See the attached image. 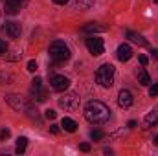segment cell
Listing matches in <instances>:
<instances>
[{
	"label": "cell",
	"instance_id": "obj_1",
	"mask_svg": "<svg viewBox=\"0 0 158 156\" xmlns=\"http://www.w3.org/2000/svg\"><path fill=\"white\" fill-rule=\"evenodd\" d=\"M85 117L94 125H103L110 117V109L101 101H88L85 107Z\"/></svg>",
	"mask_w": 158,
	"mask_h": 156
},
{
	"label": "cell",
	"instance_id": "obj_2",
	"mask_svg": "<svg viewBox=\"0 0 158 156\" xmlns=\"http://www.w3.org/2000/svg\"><path fill=\"white\" fill-rule=\"evenodd\" d=\"M48 53H50L52 63H55V64L66 63V61L70 59V50H68V46H66L63 40H55V42H52Z\"/></svg>",
	"mask_w": 158,
	"mask_h": 156
},
{
	"label": "cell",
	"instance_id": "obj_3",
	"mask_svg": "<svg viewBox=\"0 0 158 156\" xmlns=\"http://www.w3.org/2000/svg\"><path fill=\"white\" fill-rule=\"evenodd\" d=\"M114 72H116V70H114L112 64H109V63L101 64V66L98 68V72H96V81H98V84L103 86V88H110L112 83H114Z\"/></svg>",
	"mask_w": 158,
	"mask_h": 156
},
{
	"label": "cell",
	"instance_id": "obj_4",
	"mask_svg": "<svg viewBox=\"0 0 158 156\" xmlns=\"http://www.w3.org/2000/svg\"><path fill=\"white\" fill-rule=\"evenodd\" d=\"M79 105H81V97L76 92H64L59 97V107L64 110H76V109H79Z\"/></svg>",
	"mask_w": 158,
	"mask_h": 156
},
{
	"label": "cell",
	"instance_id": "obj_5",
	"mask_svg": "<svg viewBox=\"0 0 158 156\" xmlns=\"http://www.w3.org/2000/svg\"><path fill=\"white\" fill-rule=\"evenodd\" d=\"M6 103H7L11 109H15L17 112H24V114L33 107L30 101H26L24 97H20V96H17V94H9V96H6Z\"/></svg>",
	"mask_w": 158,
	"mask_h": 156
},
{
	"label": "cell",
	"instance_id": "obj_6",
	"mask_svg": "<svg viewBox=\"0 0 158 156\" xmlns=\"http://www.w3.org/2000/svg\"><path fill=\"white\" fill-rule=\"evenodd\" d=\"M86 48H88V51H90L94 57L101 55L103 50H105L103 39H99V37H88V39H86Z\"/></svg>",
	"mask_w": 158,
	"mask_h": 156
},
{
	"label": "cell",
	"instance_id": "obj_7",
	"mask_svg": "<svg viewBox=\"0 0 158 156\" xmlns=\"http://www.w3.org/2000/svg\"><path fill=\"white\" fill-rule=\"evenodd\" d=\"M50 86L55 92H66V88L70 86V79L64 76H52L50 77Z\"/></svg>",
	"mask_w": 158,
	"mask_h": 156
},
{
	"label": "cell",
	"instance_id": "obj_8",
	"mask_svg": "<svg viewBox=\"0 0 158 156\" xmlns=\"http://www.w3.org/2000/svg\"><path fill=\"white\" fill-rule=\"evenodd\" d=\"M4 31L7 33V37L9 39H19L20 37V33H22V28H20V24L19 22H15V20H7V22H4Z\"/></svg>",
	"mask_w": 158,
	"mask_h": 156
},
{
	"label": "cell",
	"instance_id": "obj_9",
	"mask_svg": "<svg viewBox=\"0 0 158 156\" xmlns=\"http://www.w3.org/2000/svg\"><path fill=\"white\" fill-rule=\"evenodd\" d=\"M22 7H24V4L20 0H6V4H4L6 15H17Z\"/></svg>",
	"mask_w": 158,
	"mask_h": 156
},
{
	"label": "cell",
	"instance_id": "obj_10",
	"mask_svg": "<svg viewBox=\"0 0 158 156\" xmlns=\"http://www.w3.org/2000/svg\"><path fill=\"white\" fill-rule=\"evenodd\" d=\"M132 94L129 92V90H119V94H118V105L121 107V109H129L131 105H132Z\"/></svg>",
	"mask_w": 158,
	"mask_h": 156
},
{
	"label": "cell",
	"instance_id": "obj_11",
	"mask_svg": "<svg viewBox=\"0 0 158 156\" xmlns=\"http://www.w3.org/2000/svg\"><path fill=\"white\" fill-rule=\"evenodd\" d=\"M116 55H118V59L121 61V63H127V61L132 57V50H131V46H129V44H119Z\"/></svg>",
	"mask_w": 158,
	"mask_h": 156
},
{
	"label": "cell",
	"instance_id": "obj_12",
	"mask_svg": "<svg viewBox=\"0 0 158 156\" xmlns=\"http://www.w3.org/2000/svg\"><path fill=\"white\" fill-rule=\"evenodd\" d=\"M155 125H158V107H155L143 117V129H149V127H155Z\"/></svg>",
	"mask_w": 158,
	"mask_h": 156
},
{
	"label": "cell",
	"instance_id": "obj_13",
	"mask_svg": "<svg viewBox=\"0 0 158 156\" xmlns=\"http://www.w3.org/2000/svg\"><path fill=\"white\" fill-rule=\"evenodd\" d=\"M61 127H63L66 132H76V130H77V123H76L72 117H63V121H61Z\"/></svg>",
	"mask_w": 158,
	"mask_h": 156
},
{
	"label": "cell",
	"instance_id": "obj_14",
	"mask_svg": "<svg viewBox=\"0 0 158 156\" xmlns=\"http://www.w3.org/2000/svg\"><path fill=\"white\" fill-rule=\"evenodd\" d=\"M127 39H131L134 44H140V46H145L147 44V40L143 39V35H140V33H136V31H127Z\"/></svg>",
	"mask_w": 158,
	"mask_h": 156
},
{
	"label": "cell",
	"instance_id": "obj_15",
	"mask_svg": "<svg viewBox=\"0 0 158 156\" xmlns=\"http://www.w3.org/2000/svg\"><path fill=\"white\" fill-rule=\"evenodd\" d=\"M31 97H33L35 101L42 103V101H46L48 92H46V90H42V86H40V88H31Z\"/></svg>",
	"mask_w": 158,
	"mask_h": 156
},
{
	"label": "cell",
	"instance_id": "obj_16",
	"mask_svg": "<svg viewBox=\"0 0 158 156\" xmlns=\"http://www.w3.org/2000/svg\"><path fill=\"white\" fill-rule=\"evenodd\" d=\"M138 83L143 84V86H147V84L151 83V76L147 74L145 68H140V70H138Z\"/></svg>",
	"mask_w": 158,
	"mask_h": 156
},
{
	"label": "cell",
	"instance_id": "obj_17",
	"mask_svg": "<svg viewBox=\"0 0 158 156\" xmlns=\"http://www.w3.org/2000/svg\"><path fill=\"white\" fill-rule=\"evenodd\" d=\"M26 147H28V138L20 136V138L17 140V149H15V153H17V154H22V153L26 151Z\"/></svg>",
	"mask_w": 158,
	"mask_h": 156
},
{
	"label": "cell",
	"instance_id": "obj_18",
	"mask_svg": "<svg viewBox=\"0 0 158 156\" xmlns=\"http://www.w3.org/2000/svg\"><path fill=\"white\" fill-rule=\"evenodd\" d=\"M94 4V0H74V7L76 9H88Z\"/></svg>",
	"mask_w": 158,
	"mask_h": 156
},
{
	"label": "cell",
	"instance_id": "obj_19",
	"mask_svg": "<svg viewBox=\"0 0 158 156\" xmlns=\"http://www.w3.org/2000/svg\"><path fill=\"white\" fill-rule=\"evenodd\" d=\"M13 83V76L7 72H0V84H9Z\"/></svg>",
	"mask_w": 158,
	"mask_h": 156
},
{
	"label": "cell",
	"instance_id": "obj_20",
	"mask_svg": "<svg viewBox=\"0 0 158 156\" xmlns=\"http://www.w3.org/2000/svg\"><path fill=\"white\" fill-rule=\"evenodd\" d=\"M103 30H105L103 26H98V24H94V22H92V24H86V26L83 28V31H86V33H88V31H103Z\"/></svg>",
	"mask_w": 158,
	"mask_h": 156
},
{
	"label": "cell",
	"instance_id": "obj_21",
	"mask_svg": "<svg viewBox=\"0 0 158 156\" xmlns=\"http://www.w3.org/2000/svg\"><path fill=\"white\" fill-rule=\"evenodd\" d=\"M103 136H105V134H103V130H92V132H90V138H92L94 142H98V140H101Z\"/></svg>",
	"mask_w": 158,
	"mask_h": 156
},
{
	"label": "cell",
	"instance_id": "obj_22",
	"mask_svg": "<svg viewBox=\"0 0 158 156\" xmlns=\"http://www.w3.org/2000/svg\"><path fill=\"white\" fill-rule=\"evenodd\" d=\"M7 50H9V46H7V42L6 40L0 39V57H4L6 53H7Z\"/></svg>",
	"mask_w": 158,
	"mask_h": 156
},
{
	"label": "cell",
	"instance_id": "obj_23",
	"mask_svg": "<svg viewBox=\"0 0 158 156\" xmlns=\"http://www.w3.org/2000/svg\"><path fill=\"white\" fill-rule=\"evenodd\" d=\"M35 70H37V63H35L33 59H31V61H28V72H31V74H33Z\"/></svg>",
	"mask_w": 158,
	"mask_h": 156
},
{
	"label": "cell",
	"instance_id": "obj_24",
	"mask_svg": "<svg viewBox=\"0 0 158 156\" xmlns=\"http://www.w3.org/2000/svg\"><path fill=\"white\" fill-rule=\"evenodd\" d=\"M44 116L48 117V119H55V116H57V112H55V110H52V109H48V110L44 112Z\"/></svg>",
	"mask_w": 158,
	"mask_h": 156
},
{
	"label": "cell",
	"instance_id": "obj_25",
	"mask_svg": "<svg viewBox=\"0 0 158 156\" xmlns=\"http://www.w3.org/2000/svg\"><path fill=\"white\" fill-rule=\"evenodd\" d=\"M149 96H151V97L158 96V84H153V86L149 88Z\"/></svg>",
	"mask_w": 158,
	"mask_h": 156
},
{
	"label": "cell",
	"instance_id": "obj_26",
	"mask_svg": "<svg viewBox=\"0 0 158 156\" xmlns=\"http://www.w3.org/2000/svg\"><path fill=\"white\" fill-rule=\"evenodd\" d=\"M31 83H33V88H40V86H42V79L40 77H35Z\"/></svg>",
	"mask_w": 158,
	"mask_h": 156
},
{
	"label": "cell",
	"instance_id": "obj_27",
	"mask_svg": "<svg viewBox=\"0 0 158 156\" xmlns=\"http://www.w3.org/2000/svg\"><path fill=\"white\" fill-rule=\"evenodd\" d=\"M9 134H11V132H9L7 129H4V130L0 132V140H7V138H9Z\"/></svg>",
	"mask_w": 158,
	"mask_h": 156
},
{
	"label": "cell",
	"instance_id": "obj_28",
	"mask_svg": "<svg viewBox=\"0 0 158 156\" xmlns=\"http://www.w3.org/2000/svg\"><path fill=\"white\" fill-rule=\"evenodd\" d=\"M79 149H81L83 153H88V151H90V143H81V145H79Z\"/></svg>",
	"mask_w": 158,
	"mask_h": 156
},
{
	"label": "cell",
	"instance_id": "obj_29",
	"mask_svg": "<svg viewBox=\"0 0 158 156\" xmlns=\"http://www.w3.org/2000/svg\"><path fill=\"white\" fill-rule=\"evenodd\" d=\"M138 61H140V64H142V66H145V64H147V63H149V61H147V57H145V55H140V57H138Z\"/></svg>",
	"mask_w": 158,
	"mask_h": 156
},
{
	"label": "cell",
	"instance_id": "obj_30",
	"mask_svg": "<svg viewBox=\"0 0 158 156\" xmlns=\"http://www.w3.org/2000/svg\"><path fill=\"white\" fill-rule=\"evenodd\" d=\"M50 132H53V134H59V127H57V125H50Z\"/></svg>",
	"mask_w": 158,
	"mask_h": 156
},
{
	"label": "cell",
	"instance_id": "obj_31",
	"mask_svg": "<svg viewBox=\"0 0 158 156\" xmlns=\"http://www.w3.org/2000/svg\"><path fill=\"white\" fill-rule=\"evenodd\" d=\"M53 2H55V4H59V6H64L68 0H53Z\"/></svg>",
	"mask_w": 158,
	"mask_h": 156
},
{
	"label": "cell",
	"instance_id": "obj_32",
	"mask_svg": "<svg viewBox=\"0 0 158 156\" xmlns=\"http://www.w3.org/2000/svg\"><path fill=\"white\" fill-rule=\"evenodd\" d=\"M136 127V121H129V129H134Z\"/></svg>",
	"mask_w": 158,
	"mask_h": 156
},
{
	"label": "cell",
	"instance_id": "obj_33",
	"mask_svg": "<svg viewBox=\"0 0 158 156\" xmlns=\"http://www.w3.org/2000/svg\"><path fill=\"white\" fill-rule=\"evenodd\" d=\"M153 57H156L158 59V50H153Z\"/></svg>",
	"mask_w": 158,
	"mask_h": 156
},
{
	"label": "cell",
	"instance_id": "obj_34",
	"mask_svg": "<svg viewBox=\"0 0 158 156\" xmlns=\"http://www.w3.org/2000/svg\"><path fill=\"white\" fill-rule=\"evenodd\" d=\"M153 142H155V145H156V147H158V134H156V136H155V140H153Z\"/></svg>",
	"mask_w": 158,
	"mask_h": 156
},
{
	"label": "cell",
	"instance_id": "obj_35",
	"mask_svg": "<svg viewBox=\"0 0 158 156\" xmlns=\"http://www.w3.org/2000/svg\"><path fill=\"white\" fill-rule=\"evenodd\" d=\"M20 2H22V4H24V6H26V4H28V0H20Z\"/></svg>",
	"mask_w": 158,
	"mask_h": 156
},
{
	"label": "cell",
	"instance_id": "obj_36",
	"mask_svg": "<svg viewBox=\"0 0 158 156\" xmlns=\"http://www.w3.org/2000/svg\"><path fill=\"white\" fill-rule=\"evenodd\" d=\"M155 2H156V4H158V0H155Z\"/></svg>",
	"mask_w": 158,
	"mask_h": 156
}]
</instances>
